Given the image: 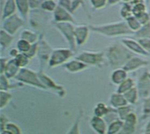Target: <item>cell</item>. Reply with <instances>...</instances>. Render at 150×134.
Returning a JSON list of instances; mask_svg holds the SVG:
<instances>
[{
	"label": "cell",
	"mask_w": 150,
	"mask_h": 134,
	"mask_svg": "<svg viewBox=\"0 0 150 134\" xmlns=\"http://www.w3.org/2000/svg\"><path fill=\"white\" fill-rule=\"evenodd\" d=\"M121 42L132 53L141 55V56H150L144 49V48L141 46V44L139 42V41H134V40H132V39H123Z\"/></svg>",
	"instance_id": "7c38bea8"
},
{
	"label": "cell",
	"mask_w": 150,
	"mask_h": 134,
	"mask_svg": "<svg viewBox=\"0 0 150 134\" xmlns=\"http://www.w3.org/2000/svg\"><path fill=\"white\" fill-rule=\"evenodd\" d=\"M88 65L78 59H72L64 63V69L70 73H76L88 69Z\"/></svg>",
	"instance_id": "5bb4252c"
},
{
	"label": "cell",
	"mask_w": 150,
	"mask_h": 134,
	"mask_svg": "<svg viewBox=\"0 0 150 134\" xmlns=\"http://www.w3.org/2000/svg\"><path fill=\"white\" fill-rule=\"evenodd\" d=\"M120 16L124 20H126L129 17L132 16V6L127 3H124L120 10Z\"/></svg>",
	"instance_id": "836d02e7"
},
{
	"label": "cell",
	"mask_w": 150,
	"mask_h": 134,
	"mask_svg": "<svg viewBox=\"0 0 150 134\" xmlns=\"http://www.w3.org/2000/svg\"><path fill=\"white\" fill-rule=\"evenodd\" d=\"M20 53H21V52L19 51V49H18L17 48H16V49H12L10 50V52H9L10 56H11L13 58H15Z\"/></svg>",
	"instance_id": "c3c4849f"
},
{
	"label": "cell",
	"mask_w": 150,
	"mask_h": 134,
	"mask_svg": "<svg viewBox=\"0 0 150 134\" xmlns=\"http://www.w3.org/2000/svg\"><path fill=\"white\" fill-rule=\"evenodd\" d=\"M13 41V35L7 33L4 29L0 30V45H1L2 49H7L11 45Z\"/></svg>",
	"instance_id": "603a6c76"
},
{
	"label": "cell",
	"mask_w": 150,
	"mask_h": 134,
	"mask_svg": "<svg viewBox=\"0 0 150 134\" xmlns=\"http://www.w3.org/2000/svg\"><path fill=\"white\" fill-rule=\"evenodd\" d=\"M90 31L91 29L89 26L81 25V26L75 27L74 34H75V40H76L77 46H81L88 42Z\"/></svg>",
	"instance_id": "30bf717a"
},
{
	"label": "cell",
	"mask_w": 150,
	"mask_h": 134,
	"mask_svg": "<svg viewBox=\"0 0 150 134\" xmlns=\"http://www.w3.org/2000/svg\"><path fill=\"white\" fill-rule=\"evenodd\" d=\"M82 115H83V111H82V109H81L79 114L77 115L76 118H75L72 125L67 130L66 134H81L80 125H81V118H82Z\"/></svg>",
	"instance_id": "d4e9b609"
},
{
	"label": "cell",
	"mask_w": 150,
	"mask_h": 134,
	"mask_svg": "<svg viewBox=\"0 0 150 134\" xmlns=\"http://www.w3.org/2000/svg\"><path fill=\"white\" fill-rule=\"evenodd\" d=\"M7 62L8 60L6 58H4V57H1V59H0V64H1V67H0V73H1V74L4 73L5 72V69H6V66L7 64Z\"/></svg>",
	"instance_id": "7dc6e473"
},
{
	"label": "cell",
	"mask_w": 150,
	"mask_h": 134,
	"mask_svg": "<svg viewBox=\"0 0 150 134\" xmlns=\"http://www.w3.org/2000/svg\"><path fill=\"white\" fill-rule=\"evenodd\" d=\"M8 119L7 117H6L4 115H1V117H0V127H1V130H6V125L8 123Z\"/></svg>",
	"instance_id": "bcb514c9"
},
{
	"label": "cell",
	"mask_w": 150,
	"mask_h": 134,
	"mask_svg": "<svg viewBox=\"0 0 150 134\" xmlns=\"http://www.w3.org/2000/svg\"><path fill=\"white\" fill-rule=\"evenodd\" d=\"M74 56V51L70 48H57L53 49L50 60H49V67L54 68V67L59 66L67 63L72 56Z\"/></svg>",
	"instance_id": "277c9868"
},
{
	"label": "cell",
	"mask_w": 150,
	"mask_h": 134,
	"mask_svg": "<svg viewBox=\"0 0 150 134\" xmlns=\"http://www.w3.org/2000/svg\"><path fill=\"white\" fill-rule=\"evenodd\" d=\"M53 20L55 23H60V22H71L74 23V19L71 15V13H70L65 8L57 6L56 10L53 13Z\"/></svg>",
	"instance_id": "9c48e42d"
},
{
	"label": "cell",
	"mask_w": 150,
	"mask_h": 134,
	"mask_svg": "<svg viewBox=\"0 0 150 134\" xmlns=\"http://www.w3.org/2000/svg\"><path fill=\"white\" fill-rule=\"evenodd\" d=\"M146 12V6L144 2H139L132 5V15L138 16L143 13Z\"/></svg>",
	"instance_id": "8d00e7d4"
},
{
	"label": "cell",
	"mask_w": 150,
	"mask_h": 134,
	"mask_svg": "<svg viewBox=\"0 0 150 134\" xmlns=\"http://www.w3.org/2000/svg\"><path fill=\"white\" fill-rule=\"evenodd\" d=\"M39 42V41H38ZM38 48H39V42H36V43H34L32 44L31 46V49H29L28 52L25 53L30 59L34 58L37 54H38Z\"/></svg>",
	"instance_id": "b9f144b4"
},
{
	"label": "cell",
	"mask_w": 150,
	"mask_h": 134,
	"mask_svg": "<svg viewBox=\"0 0 150 134\" xmlns=\"http://www.w3.org/2000/svg\"><path fill=\"white\" fill-rule=\"evenodd\" d=\"M145 132H150V120L145 125Z\"/></svg>",
	"instance_id": "816d5d0a"
},
{
	"label": "cell",
	"mask_w": 150,
	"mask_h": 134,
	"mask_svg": "<svg viewBox=\"0 0 150 134\" xmlns=\"http://www.w3.org/2000/svg\"><path fill=\"white\" fill-rule=\"evenodd\" d=\"M17 10L19 11L21 17L26 20L28 17L29 12H30V5H29V0H15Z\"/></svg>",
	"instance_id": "44dd1931"
},
{
	"label": "cell",
	"mask_w": 150,
	"mask_h": 134,
	"mask_svg": "<svg viewBox=\"0 0 150 134\" xmlns=\"http://www.w3.org/2000/svg\"><path fill=\"white\" fill-rule=\"evenodd\" d=\"M121 1H122V0H109V5L110 6H114V5L118 4Z\"/></svg>",
	"instance_id": "f907efd6"
},
{
	"label": "cell",
	"mask_w": 150,
	"mask_h": 134,
	"mask_svg": "<svg viewBox=\"0 0 150 134\" xmlns=\"http://www.w3.org/2000/svg\"><path fill=\"white\" fill-rule=\"evenodd\" d=\"M6 130L10 131L12 134H22L21 129L16 123H12V122L7 123V124L6 125Z\"/></svg>",
	"instance_id": "ab89813d"
},
{
	"label": "cell",
	"mask_w": 150,
	"mask_h": 134,
	"mask_svg": "<svg viewBox=\"0 0 150 134\" xmlns=\"http://www.w3.org/2000/svg\"><path fill=\"white\" fill-rule=\"evenodd\" d=\"M0 134H12L10 131H8L7 130H1V133Z\"/></svg>",
	"instance_id": "f5cc1de1"
},
{
	"label": "cell",
	"mask_w": 150,
	"mask_h": 134,
	"mask_svg": "<svg viewBox=\"0 0 150 134\" xmlns=\"http://www.w3.org/2000/svg\"><path fill=\"white\" fill-rule=\"evenodd\" d=\"M21 39L26 40L28 42H30L31 44L36 43L39 41V35L32 31V30H28V29H24L21 33Z\"/></svg>",
	"instance_id": "cb8c5ba5"
},
{
	"label": "cell",
	"mask_w": 150,
	"mask_h": 134,
	"mask_svg": "<svg viewBox=\"0 0 150 134\" xmlns=\"http://www.w3.org/2000/svg\"><path fill=\"white\" fill-rule=\"evenodd\" d=\"M58 4H57L54 0H43L41 3V8L45 12L54 13L56 8L57 7Z\"/></svg>",
	"instance_id": "4dcf8cb0"
},
{
	"label": "cell",
	"mask_w": 150,
	"mask_h": 134,
	"mask_svg": "<svg viewBox=\"0 0 150 134\" xmlns=\"http://www.w3.org/2000/svg\"><path fill=\"white\" fill-rule=\"evenodd\" d=\"M111 110L105 103L103 102H98L95 109H94V116H100V117H105L106 115Z\"/></svg>",
	"instance_id": "4316f807"
},
{
	"label": "cell",
	"mask_w": 150,
	"mask_h": 134,
	"mask_svg": "<svg viewBox=\"0 0 150 134\" xmlns=\"http://www.w3.org/2000/svg\"><path fill=\"white\" fill-rule=\"evenodd\" d=\"M144 134H150V132H145Z\"/></svg>",
	"instance_id": "11a10c76"
},
{
	"label": "cell",
	"mask_w": 150,
	"mask_h": 134,
	"mask_svg": "<svg viewBox=\"0 0 150 134\" xmlns=\"http://www.w3.org/2000/svg\"><path fill=\"white\" fill-rule=\"evenodd\" d=\"M12 98L13 96L8 91L0 90V109H5L12 100Z\"/></svg>",
	"instance_id": "f546056e"
},
{
	"label": "cell",
	"mask_w": 150,
	"mask_h": 134,
	"mask_svg": "<svg viewBox=\"0 0 150 134\" xmlns=\"http://www.w3.org/2000/svg\"><path fill=\"white\" fill-rule=\"evenodd\" d=\"M54 27L56 28V29L59 31V33L65 39L66 42L69 45V48L72 49L74 52L76 51L77 44H76V40H75L74 24L71 22H60V23H55Z\"/></svg>",
	"instance_id": "5b68a950"
},
{
	"label": "cell",
	"mask_w": 150,
	"mask_h": 134,
	"mask_svg": "<svg viewBox=\"0 0 150 134\" xmlns=\"http://www.w3.org/2000/svg\"><path fill=\"white\" fill-rule=\"evenodd\" d=\"M15 80L21 83H24L26 85H28L36 88L46 89V87H44V85L42 84V82L41 81L39 78V74L31 69L26 68V67L25 68H21L20 70L18 75L15 77Z\"/></svg>",
	"instance_id": "3957f363"
},
{
	"label": "cell",
	"mask_w": 150,
	"mask_h": 134,
	"mask_svg": "<svg viewBox=\"0 0 150 134\" xmlns=\"http://www.w3.org/2000/svg\"><path fill=\"white\" fill-rule=\"evenodd\" d=\"M92 32L100 34L107 37H117L122 35H130L134 34L128 27L125 20L117 21L103 25H91L89 26Z\"/></svg>",
	"instance_id": "7a4b0ae2"
},
{
	"label": "cell",
	"mask_w": 150,
	"mask_h": 134,
	"mask_svg": "<svg viewBox=\"0 0 150 134\" xmlns=\"http://www.w3.org/2000/svg\"><path fill=\"white\" fill-rule=\"evenodd\" d=\"M134 87H135L134 80L132 79H131V78H127L124 82H122L119 86H117V88L116 92L124 95L125 93H126L127 91H129L130 89H132Z\"/></svg>",
	"instance_id": "83f0119b"
},
{
	"label": "cell",
	"mask_w": 150,
	"mask_h": 134,
	"mask_svg": "<svg viewBox=\"0 0 150 134\" xmlns=\"http://www.w3.org/2000/svg\"><path fill=\"white\" fill-rule=\"evenodd\" d=\"M148 64V62L139 58L138 56H132L128 62L124 65L123 68L127 72V73H131V72H134L137 71L138 69L141 68V67H145Z\"/></svg>",
	"instance_id": "4fadbf2b"
},
{
	"label": "cell",
	"mask_w": 150,
	"mask_h": 134,
	"mask_svg": "<svg viewBox=\"0 0 150 134\" xmlns=\"http://www.w3.org/2000/svg\"><path fill=\"white\" fill-rule=\"evenodd\" d=\"M134 35L138 40L139 39H150V22L143 25L138 31L134 33Z\"/></svg>",
	"instance_id": "f1b7e54d"
},
{
	"label": "cell",
	"mask_w": 150,
	"mask_h": 134,
	"mask_svg": "<svg viewBox=\"0 0 150 134\" xmlns=\"http://www.w3.org/2000/svg\"><path fill=\"white\" fill-rule=\"evenodd\" d=\"M17 10V6L15 0H6L2 12V20L7 19L8 17L15 14V12Z\"/></svg>",
	"instance_id": "ffe728a7"
},
{
	"label": "cell",
	"mask_w": 150,
	"mask_h": 134,
	"mask_svg": "<svg viewBox=\"0 0 150 134\" xmlns=\"http://www.w3.org/2000/svg\"><path fill=\"white\" fill-rule=\"evenodd\" d=\"M144 49L150 55V39H139L138 40Z\"/></svg>",
	"instance_id": "ee69618b"
},
{
	"label": "cell",
	"mask_w": 150,
	"mask_h": 134,
	"mask_svg": "<svg viewBox=\"0 0 150 134\" xmlns=\"http://www.w3.org/2000/svg\"><path fill=\"white\" fill-rule=\"evenodd\" d=\"M89 124L96 134H107L108 124L103 117L94 116L91 117Z\"/></svg>",
	"instance_id": "8fae6325"
},
{
	"label": "cell",
	"mask_w": 150,
	"mask_h": 134,
	"mask_svg": "<svg viewBox=\"0 0 150 134\" xmlns=\"http://www.w3.org/2000/svg\"><path fill=\"white\" fill-rule=\"evenodd\" d=\"M91 6L95 10H100L106 6V5H109V0H89Z\"/></svg>",
	"instance_id": "f35d334b"
},
{
	"label": "cell",
	"mask_w": 150,
	"mask_h": 134,
	"mask_svg": "<svg viewBox=\"0 0 150 134\" xmlns=\"http://www.w3.org/2000/svg\"><path fill=\"white\" fill-rule=\"evenodd\" d=\"M139 93L143 96H148L150 92V75L148 72H145L139 80Z\"/></svg>",
	"instance_id": "2e32d148"
},
{
	"label": "cell",
	"mask_w": 150,
	"mask_h": 134,
	"mask_svg": "<svg viewBox=\"0 0 150 134\" xmlns=\"http://www.w3.org/2000/svg\"><path fill=\"white\" fill-rule=\"evenodd\" d=\"M127 72L124 68H118L112 71L110 74V81L112 84L116 86H119L122 82H124L127 77Z\"/></svg>",
	"instance_id": "ac0fdd59"
},
{
	"label": "cell",
	"mask_w": 150,
	"mask_h": 134,
	"mask_svg": "<svg viewBox=\"0 0 150 134\" xmlns=\"http://www.w3.org/2000/svg\"><path fill=\"white\" fill-rule=\"evenodd\" d=\"M146 1L147 3H150V0H146Z\"/></svg>",
	"instance_id": "db71d44e"
},
{
	"label": "cell",
	"mask_w": 150,
	"mask_h": 134,
	"mask_svg": "<svg viewBox=\"0 0 150 134\" xmlns=\"http://www.w3.org/2000/svg\"><path fill=\"white\" fill-rule=\"evenodd\" d=\"M21 69V68H20V66L17 64L15 58H12V59L8 60L7 64L6 66L5 72H4L3 74L6 75L9 80L13 79V78L15 79V77L18 75Z\"/></svg>",
	"instance_id": "e0dca14e"
},
{
	"label": "cell",
	"mask_w": 150,
	"mask_h": 134,
	"mask_svg": "<svg viewBox=\"0 0 150 134\" xmlns=\"http://www.w3.org/2000/svg\"><path fill=\"white\" fill-rule=\"evenodd\" d=\"M32 44L30 42H28L26 40L23 39H20L17 42V49H19V51L21 53H27L29 51V49H31Z\"/></svg>",
	"instance_id": "d590c367"
},
{
	"label": "cell",
	"mask_w": 150,
	"mask_h": 134,
	"mask_svg": "<svg viewBox=\"0 0 150 134\" xmlns=\"http://www.w3.org/2000/svg\"><path fill=\"white\" fill-rule=\"evenodd\" d=\"M125 122L121 119H117L110 123L108 124V130H107V134H118L123 127H124Z\"/></svg>",
	"instance_id": "7402d4cb"
},
{
	"label": "cell",
	"mask_w": 150,
	"mask_h": 134,
	"mask_svg": "<svg viewBox=\"0 0 150 134\" xmlns=\"http://www.w3.org/2000/svg\"><path fill=\"white\" fill-rule=\"evenodd\" d=\"M110 104L113 109H117L123 106L128 105L129 103L127 102V101L123 94L115 92V93L111 94V95L110 97Z\"/></svg>",
	"instance_id": "d6986e66"
},
{
	"label": "cell",
	"mask_w": 150,
	"mask_h": 134,
	"mask_svg": "<svg viewBox=\"0 0 150 134\" xmlns=\"http://www.w3.org/2000/svg\"><path fill=\"white\" fill-rule=\"evenodd\" d=\"M58 6L65 8L71 13V0H59L58 1Z\"/></svg>",
	"instance_id": "f6af8a7d"
},
{
	"label": "cell",
	"mask_w": 150,
	"mask_h": 134,
	"mask_svg": "<svg viewBox=\"0 0 150 134\" xmlns=\"http://www.w3.org/2000/svg\"><path fill=\"white\" fill-rule=\"evenodd\" d=\"M106 58L113 70L123 68L124 65L132 56V52L123 43H114L106 51Z\"/></svg>",
	"instance_id": "6da1fadb"
},
{
	"label": "cell",
	"mask_w": 150,
	"mask_h": 134,
	"mask_svg": "<svg viewBox=\"0 0 150 134\" xmlns=\"http://www.w3.org/2000/svg\"><path fill=\"white\" fill-rule=\"evenodd\" d=\"M38 74H39V78H40L41 81L42 82V84L44 85L46 89H51V90L55 91L60 97L65 96V89L63 86L57 84L56 81H54L50 77L46 75L42 71Z\"/></svg>",
	"instance_id": "ba28073f"
},
{
	"label": "cell",
	"mask_w": 150,
	"mask_h": 134,
	"mask_svg": "<svg viewBox=\"0 0 150 134\" xmlns=\"http://www.w3.org/2000/svg\"><path fill=\"white\" fill-rule=\"evenodd\" d=\"M125 21H126V23H127L129 28H130L133 33H135L136 31H138V30L142 27L141 24L139 23V21L138 20V19H137L135 16H133V15L131 16V17H129L128 19H126Z\"/></svg>",
	"instance_id": "1f68e13d"
},
{
	"label": "cell",
	"mask_w": 150,
	"mask_h": 134,
	"mask_svg": "<svg viewBox=\"0 0 150 134\" xmlns=\"http://www.w3.org/2000/svg\"><path fill=\"white\" fill-rule=\"evenodd\" d=\"M139 90H138V88L135 87H132V89H130L129 91H127L126 93L124 94V95H125V97L127 102H128L129 104H131V105L136 104V102H137V101H138V99H139Z\"/></svg>",
	"instance_id": "484cf974"
},
{
	"label": "cell",
	"mask_w": 150,
	"mask_h": 134,
	"mask_svg": "<svg viewBox=\"0 0 150 134\" xmlns=\"http://www.w3.org/2000/svg\"><path fill=\"white\" fill-rule=\"evenodd\" d=\"M135 17L138 19V20L139 21L141 26L146 25V24L150 22V15H149V13L147 12H145V13H141V14H139L138 16H135Z\"/></svg>",
	"instance_id": "60d3db41"
},
{
	"label": "cell",
	"mask_w": 150,
	"mask_h": 134,
	"mask_svg": "<svg viewBox=\"0 0 150 134\" xmlns=\"http://www.w3.org/2000/svg\"><path fill=\"white\" fill-rule=\"evenodd\" d=\"M76 59L82 61L86 64L102 66L104 64L106 58V54L103 51H83L76 56Z\"/></svg>",
	"instance_id": "8992f818"
},
{
	"label": "cell",
	"mask_w": 150,
	"mask_h": 134,
	"mask_svg": "<svg viewBox=\"0 0 150 134\" xmlns=\"http://www.w3.org/2000/svg\"><path fill=\"white\" fill-rule=\"evenodd\" d=\"M23 25L24 19L15 13L3 20L2 29L11 34L12 35H14L23 27Z\"/></svg>",
	"instance_id": "52a82bcc"
},
{
	"label": "cell",
	"mask_w": 150,
	"mask_h": 134,
	"mask_svg": "<svg viewBox=\"0 0 150 134\" xmlns=\"http://www.w3.org/2000/svg\"><path fill=\"white\" fill-rule=\"evenodd\" d=\"M12 85L10 84L9 79L4 75L1 74L0 75V90L2 91H9L10 89H12Z\"/></svg>",
	"instance_id": "74e56055"
},
{
	"label": "cell",
	"mask_w": 150,
	"mask_h": 134,
	"mask_svg": "<svg viewBox=\"0 0 150 134\" xmlns=\"http://www.w3.org/2000/svg\"><path fill=\"white\" fill-rule=\"evenodd\" d=\"M15 60H16L17 64L20 66V68H25L30 62V58L25 53H20L15 57Z\"/></svg>",
	"instance_id": "d6a6232c"
},
{
	"label": "cell",
	"mask_w": 150,
	"mask_h": 134,
	"mask_svg": "<svg viewBox=\"0 0 150 134\" xmlns=\"http://www.w3.org/2000/svg\"><path fill=\"white\" fill-rule=\"evenodd\" d=\"M117 114H118V116L121 120H125L126 118V116L132 112V108L131 106V104H128V105H125V106H123L121 108H118L117 109Z\"/></svg>",
	"instance_id": "e575fe53"
},
{
	"label": "cell",
	"mask_w": 150,
	"mask_h": 134,
	"mask_svg": "<svg viewBox=\"0 0 150 134\" xmlns=\"http://www.w3.org/2000/svg\"><path fill=\"white\" fill-rule=\"evenodd\" d=\"M39 48H38V56L40 57L41 60H43L44 63H49L50 55L52 53L53 50H51L50 45L47 43V42L43 39L41 38L39 39Z\"/></svg>",
	"instance_id": "9a60e30c"
},
{
	"label": "cell",
	"mask_w": 150,
	"mask_h": 134,
	"mask_svg": "<svg viewBox=\"0 0 150 134\" xmlns=\"http://www.w3.org/2000/svg\"><path fill=\"white\" fill-rule=\"evenodd\" d=\"M124 3H127V4H130V5H134V4H137V3H139V2H144V0H123Z\"/></svg>",
	"instance_id": "681fc988"
},
{
	"label": "cell",
	"mask_w": 150,
	"mask_h": 134,
	"mask_svg": "<svg viewBox=\"0 0 150 134\" xmlns=\"http://www.w3.org/2000/svg\"><path fill=\"white\" fill-rule=\"evenodd\" d=\"M148 116H150V97L145 99L143 105V116L146 117Z\"/></svg>",
	"instance_id": "7bdbcfd3"
}]
</instances>
